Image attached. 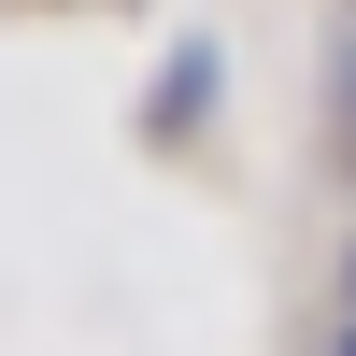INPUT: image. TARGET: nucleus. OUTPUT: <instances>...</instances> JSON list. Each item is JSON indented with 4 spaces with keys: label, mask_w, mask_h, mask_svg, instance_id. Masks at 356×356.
Instances as JSON below:
<instances>
[{
    "label": "nucleus",
    "mask_w": 356,
    "mask_h": 356,
    "mask_svg": "<svg viewBox=\"0 0 356 356\" xmlns=\"http://www.w3.org/2000/svg\"><path fill=\"white\" fill-rule=\"evenodd\" d=\"M342 157H356V43H342Z\"/></svg>",
    "instance_id": "f257e3e1"
},
{
    "label": "nucleus",
    "mask_w": 356,
    "mask_h": 356,
    "mask_svg": "<svg viewBox=\"0 0 356 356\" xmlns=\"http://www.w3.org/2000/svg\"><path fill=\"white\" fill-rule=\"evenodd\" d=\"M342 314H356V243H342Z\"/></svg>",
    "instance_id": "f03ea898"
},
{
    "label": "nucleus",
    "mask_w": 356,
    "mask_h": 356,
    "mask_svg": "<svg viewBox=\"0 0 356 356\" xmlns=\"http://www.w3.org/2000/svg\"><path fill=\"white\" fill-rule=\"evenodd\" d=\"M328 356H356V314H342V342H328Z\"/></svg>",
    "instance_id": "7ed1b4c3"
}]
</instances>
